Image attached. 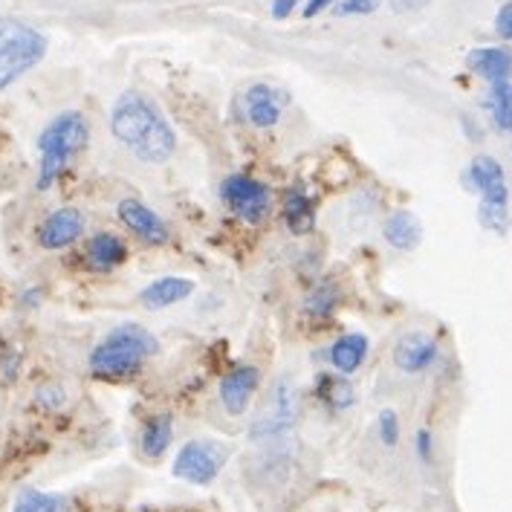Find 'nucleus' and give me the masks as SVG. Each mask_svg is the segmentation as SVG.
Here are the masks:
<instances>
[{"mask_svg":"<svg viewBox=\"0 0 512 512\" xmlns=\"http://www.w3.org/2000/svg\"><path fill=\"white\" fill-rule=\"evenodd\" d=\"M110 131L113 136L134 151L136 160L165 162L174 154V131L165 122L162 110L139 96V93H122L110 113Z\"/></svg>","mask_w":512,"mask_h":512,"instance_id":"f257e3e1","label":"nucleus"},{"mask_svg":"<svg viewBox=\"0 0 512 512\" xmlns=\"http://www.w3.org/2000/svg\"><path fill=\"white\" fill-rule=\"evenodd\" d=\"M157 351H160V342L154 333H148L145 327L134 322L119 324L113 333H108V339L90 353V368L99 377H136L142 371L145 356H154Z\"/></svg>","mask_w":512,"mask_h":512,"instance_id":"f03ea898","label":"nucleus"},{"mask_svg":"<svg viewBox=\"0 0 512 512\" xmlns=\"http://www.w3.org/2000/svg\"><path fill=\"white\" fill-rule=\"evenodd\" d=\"M87 122L81 113H61L53 119L44 134L38 139L41 148V174H38V189H50L58 174L67 168V162L73 160V154H79L87 145Z\"/></svg>","mask_w":512,"mask_h":512,"instance_id":"7ed1b4c3","label":"nucleus"},{"mask_svg":"<svg viewBox=\"0 0 512 512\" xmlns=\"http://www.w3.org/2000/svg\"><path fill=\"white\" fill-rule=\"evenodd\" d=\"M44 55H47V38L38 29H0V90L21 79Z\"/></svg>","mask_w":512,"mask_h":512,"instance_id":"20e7f679","label":"nucleus"},{"mask_svg":"<svg viewBox=\"0 0 512 512\" xmlns=\"http://www.w3.org/2000/svg\"><path fill=\"white\" fill-rule=\"evenodd\" d=\"M229 449L217 440H191L174 458V478L186 484L209 486L223 472Z\"/></svg>","mask_w":512,"mask_h":512,"instance_id":"39448f33","label":"nucleus"},{"mask_svg":"<svg viewBox=\"0 0 512 512\" xmlns=\"http://www.w3.org/2000/svg\"><path fill=\"white\" fill-rule=\"evenodd\" d=\"M223 200L235 215L246 223H261L270 215V189L246 174H235L229 180H223Z\"/></svg>","mask_w":512,"mask_h":512,"instance_id":"423d86ee","label":"nucleus"},{"mask_svg":"<svg viewBox=\"0 0 512 512\" xmlns=\"http://www.w3.org/2000/svg\"><path fill=\"white\" fill-rule=\"evenodd\" d=\"M258 385H261V377H258V368L255 365H238V368H232L226 377L220 379V403L226 408V414L241 417L243 411L249 408V403H252Z\"/></svg>","mask_w":512,"mask_h":512,"instance_id":"0eeeda50","label":"nucleus"},{"mask_svg":"<svg viewBox=\"0 0 512 512\" xmlns=\"http://www.w3.org/2000/svg\"><path fill=\"white\" fill-rule=\"evenodd\" d=\"M246 119L255 128H272L281 119V110L287 105V96L281 90H275L270 84H255L246 90Z\"/></svg>","mask_w":512,"mask_h":512,"instance_id":"6e6552de","label":"nucleus"},{"mask_svg":"<svg viewBox=\"0 0 512 512\" xmlns=\"http://www.w3.org/2000/svg\"><path fill=\"white\" fill-rule=\"evenodd\" d=\"M469 177L475 183V189L481 191L484 203L492 206H507V177H504V168L495 157H475L469 165Z\"/></svg>","mask_w":512,"mask_h":512,"instance_id":"1a4fd4ad","label":"nucleus"},{"mask_svg":"<svg viewBox=\"0 0 512 512\" xmlns=\"http://www.w3.org/2000/svg\"><path fill=\"white\" fill-rule=\"evenodd\" d=\"M84 232V215L79 209H58L38 229V243L44 249H64Z\"/></svg>","mask_w":512,"mask_h":512,"instance_id":"9d476101","label":"nucleus"},{"mask_svg":"<svg viewBox=\"0 0 512 512\" xmlns=\"http://www.w3.org/2000/svg\"><path fill=\"white\" fill-rule=\"evenodd\" d=\"M437 356V342L426 333H405L394 348V365L405 374H420L426 371Z\"/></svg>","mask_w":512,"mask_h":512,"instance_id":"9b49d317","label":"nucleus"},{"mask_svg":"<svg viewBox=\"0 0 512 512\" xmlns=\"http://www.w3.org/2000/svg\"><path fill=\"white\" fill-rule=\"evenodd\" d=\"M119 220L139 235L142 241L148 243H165L168 241V229H165V223H162L157 212H151L145 203H139V200H122L119 203Z\"/></svg>","mask_w":512,"mask_h":512,"instance_id":"f8f14e48","label":"nucleus"},{"mask_svg":"<svg viewBox=\"0 0 512 512\" xmlns=\"http://www.w3.org/2000/svg\"><path fill=\"white\" fill-rule=\"evenodd\" d=\"M466 64L472 73L492 84H504L512 76V50L507 47H478L466 55Z\"/></svg>","mask_w":512,"mask_h":512,"instance_id":"ddd939ff","label":"nucleus"},{"mask_svg":"<svg viewBox=\"0 0 512 512\" xmlns=\"http://www.w3.org/2000/svg\"><path fill=\"white\" fill-rule=\"evenodd\" d=\"M194 293V281L191 278H180V275H168V278H157L154 284H148L139 298L145 307L151 310H162V307H171V304H180Z\"/></svg>","mask_w":512,"mask_h":512,"instance_id":"4468645a","label":"nucleus"},{"mask_svg":"<svg viewBox=\"0 0 512 512\" xmlns=\"http://www.w3.org/2000/svg\"><path fill=\"white\" fill-rule=\"evenodd\" d=\"M385 241L391 243L394 249H417L420 241H423V223L417 220L414 212H394V215L388 217V223H385Z\"/></svg>","mask_w":512,"mask_h":512,"instance_id":"2eb2a0df","label":"nucleus"},{"mask_svg":"<svg viewBox=\"0 0 512 512\" xmlns=\"http://www.w3.org/2000/svg\"><path fill=\"white\" fill-rule=\"evenodd\" d=\"M365 356H368V339L362 333H348V336L336 339L333 348H330V362H333V368L339 374L359 371L362 362H365Z\"/></svg>","mask_w":512,"mask_h":512,"instance_id":"dca6fc26","label":"nucleus"},{"mask_svg":"<svg viewBox=\"0 0 512 512\" xmlns=\"http://www.w3.org/2000/svg\"><path fill=\"white\" fill-rule=\"evenodd\" d=\"M87 258H90L93 267L108 270V267H116V264H122L128 258V246L110 232H99L87 243Z\"/></svg>","mask_w":512,"mask_h":512,"instance_id":"f3484780","label":"nucleus"},{"mask_svg":"<svg viewBox=\"0 0 512 512\" xmlns=\"http://www.w3.org/2000/svg\"><path fill=\"white\" fill-rule=\"evenodd\" d=\"M171 437H174V420L171 414H157L145 423L142 429V452L151 460L162 458L171 446Z\"/></svg>","mask_w":512,"mask_h":512,"instance_id":"a211bd4d","label":"nucleus"},{"mask_svg":"<svg viewBox=\"0 0 512 512\" xmlns=\"http://www.w3.org/2000/svg\"><path fill=\"white\" fill-rule=\"evenodd\" d=\"M284 220L296 235H307L313 229V220H316L310 197H304L301 191H290V197L284 203Z\"/></svg>","mask_w":512,"mask_h":512,"instance_id":"6ab92c4d","label":"nucleus"},{"mask_svg":"<svg viewBox=\"0 0 512 512\" xmlns=\"http://www.w3.org/2000/svg\"><path fill=\"white\" fill-rule=\"evenodd\" d=\"M61 507H64L61 495L38 492V489H21L12 512H61Z\"/></svg>","mask_w":512,"mask_h":512,"instance_id":"aec40b11","label":"nucleus"},{"mask_svg":"<svg viewBox=\"0 0 512 512\" xmlns=\"http://www.w3.org/2000/svg\"><path fill=\"white\" fill-rule=\"evenodd\" d=\"M319 397L330 408H351L353 400H356V391H353V385L348 379L322 377V382H319Z\"/></svg>","mask_w":512,"mask_h":512,"instance_id":"412c9836","label":"nucleus"},{"mask_svg":"<svg viewBox=\"0 0 512 512\" xmlns=\"http://www.w3.org/2000/svg\"><path fill=\"white\" fill-rule=\"evenodd\" d=\"M489 108H492V113H495V122H498L504 131H512V84L510 81H504V84H492Z\"/></svg>","mask_w":512,"mask_h":512,"instance_id":"4be33fe9","label":"nucleus"},{"mask_svg":"<svg viewBox=\"0 0 512 512\" xmlns=\"http://www.w3.org/2000/svg\"><path fill=\"white\" fill-rule=\"evenodd\" d=\"M481 223L486 229L504 235L507 226H510V215H507V206H492V203H481Z\"/></svg>","mask_w":512,"mask_h":512,"instance_id":"5701e85b","label":"nucleus"},{"mask_svg":"<svg viewBox=\"0 0 512 512\" xmlns=\"http://www.w3.org/2000/svg\"><path fill=\"white\" fill-rule=\"evenodd\" d=\"M379 440L385 446H397L400 443V420H397V414L391 408H385L379 414Z\"/></svg>","mask_w":512,"mask_h":512,"instance_id":"b1692460","label":"nucleus"},{"mask_svg":"<svg viewBox=\"0 0 512 512\" xmlns=\"http://www.w3.org/2000/svg\"><path fill=\"white\" fill-rule=\"evenodd\" d=\"M379 0H342L339 6H336V12L339 15H371V12H377Z\"/></svg>","mask_w":512,"mask_h":512,"instance_id":"393cba45","label":"nucleus"},{"mask_svg":"<svg viewBox=\"0 0 512 512\" xmlns=\"http://www.w3.org/2000/svg\"><path fill=\"white\" fill-rule=\"evenodd\" d=\"M38 403L47 405V408H61L64 405V391L58 385H44L38 391Z\"/></svg>","mask_w":512,"mask_h":512,"instance_id":"a878e982","label":"nucleus"},{"mask_svg":"<svg viewBox=\"0 0 512 512\" xmlns=\"http://www.w3.org/2000/svg\"><path fill=\"white\" fill-rule=\"evenodd\" d=\"M495 32L501 38H512V0L501 6V12L495 15Z\"/></svg>","mask_w":512,"mask_h":512,"instance_id":"bb28decb","label":"nucleus"},{"mask_svg":"<svg viewBox=\"0 0 512 512\" xmlns=\"http://www.w3.org/2000/svg\"><path fill=\"white\" fill-rule=\"evenodd\" d=\"M298 0H275L272 3V18H278V21H284L293 9H296Z\"/></svg>","mask_w":512,"mask_h":512,"instance_id":"cd10ccee","label":"nucleus"},{"mask_svg":"<svg viewBox=\"0 0 512 512\" xmlns=\"http://www.w3.org/2000/svg\"><path fill=\"white\" fill-rule=\"evenodd\" d=\"M417 449H420V458L432 460V434L429 432L417 434Z\"/></svg>","mask_w":512,"mask_h":512,"instance_id":"c85d7f7f","label":"nucleus"},{"mask_svg":"<svg viewBox=\"0 0 512 512\" xmlns=\"http://www.w3.org/2000/svg\"><path fill=\"white\" fill-rule=\"evenodd\" d=\"M330 3H336V0H307V6H304V18H316V15L324 12Z\"/></svg>","mask_w":512,"mask_h":512,"instance_id":"c756f323","label":"nucleus"}]
</instances>
